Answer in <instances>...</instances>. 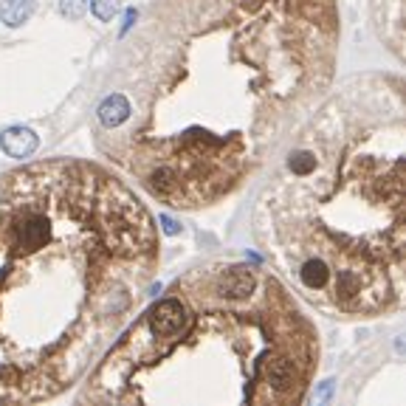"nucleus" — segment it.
Here are the masks:
<instances>
[{
	"instance_id": "obj_1",
	"label": "nucleus",
	"mask_w": 406,
	"mask_h": 406,
	"mask_svg": "<svg viewBox=\"0 0 406 406\" xmlns=\"http://www.w3.org/2000/svg\"><path fill=\"white\" fill-rule=\"evenodd\" d=\"M339 43V0H152L113 57L94 144L164 209L218 206L330 94Z\"/></svg>"
},
{
	"instance_id": "obj_2",
	"label": "nucleus",
	"mask_w": 406,
	"mask_h": 406,
	"mask_svg": "<svg viewBox=\"0 0 406 406\" xmlns=\"http://www.w3.org/2000/svg\"><path fill=\"white\" fill-rule=\"evenodd\" d=\"M161 234L110 167L46 158L0 173V403L54 400L144 308Z\"/></svg>"
},
{
	"instance_id": "obj_3",
	"label": "nucleus",
	"mask_w": 406,
	"mask_h": 406,
	"mask_svg": "<svg viewBox=\"0 0 406 406\" xmlns=\"http://www.w3.org/2000/svg\"><path fill=\"white\" fill-rule=\"evenodd\" d=\"M251 231L271 271L319 313L395 316L406 302V85L350 76L279 150Z\"/></svg>"
},
{
	"instance_id": "obj_4",
	"label": "nucleus",
	"mask_w": 406,
	"mask_h": 406,
	"mask_svg": "<svg viewBox=\"0 0 406 406\" xmlns=\"http://www.w3.org/2000/svg\"><path fill=\"white\" fill-rule=\"evenodd\" d=\"M319 330L251 260H209L170 282L94 364L79 403L294 406L319 373Z\"/></svg>"
},
{
	"instance_id": "obj_5",
	"label": "nucleus",
	"mask_w": 406,
	"mask_h": 406,
	"mask_svg": "<svg viewBox=\"0 0 406 406\" xmlns=\"http://www.w3.org/2000/svg\"><path fill=\"white\" fill-rule=\"evenodd\" d=\"M373 6V20L378 28V37L384 39V46L403 60L406 54V3L403 0H370Z\"/></svg>"
},
{
	"instance_id": "obj_6",
	"label": "nucleus",
	"mask_w": 406,
	"mask_h": 406,
	"mask_svg": "<svg viewBox=\"0 0 406 406\" xmlns=\"http://www.w3.org/2000/svg\"><path fill=\"white\" fill-rule=\"evenodd\" d=\"M3 147H6L9 155H15V158H26V155L37 147V139H34L28 130H9V133L3 136Z\"/></svg>"
},
{
	"instance_id": "obj_7",
	"label": "nucleus",
	"mask_w": 406,
	"mask_h": 406,
	"mask_svg": "<svg viewBox=\"0 0 406 406\" xmlns=\"http://www.w3.org/2000/svg\"><path fill=\"white\" fill-rule=\"evenodd\" d=\"M31 9H34L31 0H9L0 15H3V20H6L9 26H20V23L31 15Z\"/></svg>"
}]
</instances>
